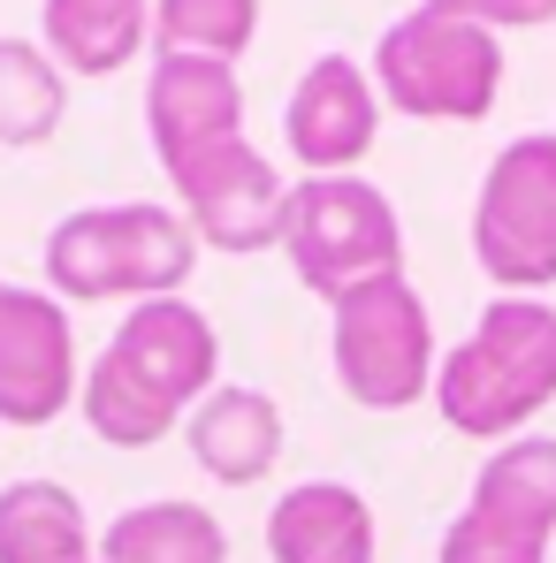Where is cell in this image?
<instances>
[{
	"mask_svg": "<svg viewBox=\"0 0 556 563\" xmlns=\"http://www.w3.org/2000/svg\"><path fill=\"white\" fill-rule=\"evenodd\" d=\"M214 366H221V335L214 320L184 305V297H145L122 312V328L107 335L92 366H85V419L99 442L115 450H153L184 411L214 396Z\"/></svg>",
	"mask_w": 556,
	"mask_h": 563,
	"instance_id": "obj_1",
	"label": "cell"
},
{
	"mask_svg": "<svg viewBox=\"0 0 556 563\" xmlns=\"http://www.w3.org/2000/svg\"><path fill=\"white\" fill-rule=\"evenodd\" d=\"M198 252L206 244L176 206H153V198L77 206L46 236V282L69 305H99V297L145 305V297H184Z\"/></svg>",
	"mask_w": 556,
	"mask_h": 563,
	"instance_id": "obj_2",
	"label": "cell"
},
{
	"mask_svg": "<svg viewBox=\"0 0 556 563\" xmlns=\"http://www.w3.org/2000/svg\"><path fill=\"white\" fill-rule=\"evenodd\" d=\"M542 404H556V305L495 297L480 312V328L443 358L435 411L472 442H495V434L526 427Z\"/></svg>",
	"mask_w": 556,
	"mask_h": 563,
	"instance_id": "obj_3",
	"label": "cell"
},
{
	"mask_svg": "<svg viewBox=\"0 0 556 563\" xmlns=\"http://www.w3.org/2000/svg\"><path fill=\"white\" fill-rule=\"evenodd\" d=\"M367 77L396 114H419V122H480L495 107V92H503V46H495V31H480V23H465L450 8L419 0L412 15H396L373 38Z\"/></svg>",
	"mask_w": 556,
	"mask_h": 563,
	"instance_id": "obj_4",
	"label": "cell"
},
{
	"mask_svg": "<svg viewBox=\"0 0 556 563\" xmlns=\"http://www.w3.org/2000/svg\"><path fill=\"white\" fill-rule=\"evenodd\" d=\"M328 358H336V388L359 404V411H404L419 396H435V320H427V297L404 275L359 282L351 297H336V320H328Z\"/></svg>",
	"mask_w": 556,
	"mask_h": 563,
	"instance_id": "obj_5",
	"label": "cell"
},
{
	"mask_svg": "<svg viewBox=\"0 0 556 563\" xmlns=\"http://www.w3.org/2000/svg\"><path fill=\"white\" fill-rule=\"evenodd\" d=\"M282 252L313 297H351L359 282L404 275V229L396 206L367 176H305L290 190V221H282Z\"/></svg>",
	"mask_w": 556,
	"mask_h": 563,
	"instance_id": "obj_6",
	"label": "cell"
},
{
	"mask_svg": "<svg viewBox=\"0 0 556 563\" xmlns=\"http://www.w3.org/2000/svg\"><path fill=\"white\" fill-rule=\"evenodd\" d=\"M472 260L503 297H534L556 282V137H511L472 198Z\"/></svg>",
	"mask_w": 556,
	"mask_h": 563,
	"instance_id": "obj_7",
	"label": "cell"
},
{
	"mask_svg": "<svg viewBox=\"0 0 556 563\" xmlns=\"http://www.w3.org/2000/svg\"><path fill=\"white\" fill-rule=\"evenodd\" d=\"M176 198H184V221L198 229V244L237 252V260L282 244V221H290V184L275 176V161L252 137H229V145L184 161Z\"/></svg>",
	"mask_w": 556,
	"mask_h": 563,
	"instance_id": "obj_8",
	"label": "cell"
},
{
	"mask_svg": "<svg viewBox=\"0 0 556 563\" xmlns=\"http://www.w3.org/2000/svg\"><path fill=\"white\" fill-rule=\"evenodd\" d=\"M77 328L54 289L0 282V427H46L77 396Z\"/></svg>",
	"mask_w": 556,
	"mask_h": 563,
	"instance_id": "obj_9",
	"label": "cell"
},
{
	"mask_svg": "<svg viewBox=\"0 0 556 563\" xmlns=\"http://www.w3.org/2000/svg\"><path fill=\"white\" fill-rule=\"evenodd\" d=\"M373 137H381V92L351 54H320L282 99V145L297 153L305 176H359Z\"/></svg>",
	"mask_w": 556,
	"mask_h": 563,
	"instance_id": "obj_10",
	"label": "cell"
},
{
	"mask_svg": "<svg viewBox=\"0 0 556 563\" xmlns=\"http://www.w3.org/2000/svg\"><path fill=\"white\" fill-rule=\"evenodd\" d=\"M145 130L161 168L176 176L184 161L244 137V85L237 62H206V54H161L145 77Z\"/></svg>",
	"mask_w": 556,
	"mask_h": 563,
	"instance_id": "obj_11",
	"label": "cell"
},
{
	"mask_svg": "<svg viewBox=\"0 0 556 563\" xmlns=\"http://www.w3.org/2000/svg\"><path fill=\"white\" fill-rule=\"evenodd\" d=\"M275 563H373V503L344 479H297L268 510Z\"/></svg>",
	"mask_w": 556,
	"mask_h": 563,
	"instance_id": "obj_12",
	"label": "cell"
},
{
	"mask_svg": "<svg viewBox=\"0 0 556 563\" xmlns=\"http://www.w3.org/2000/svg\"><path fill=\"white\" fill-rule=\"evenodd\" d=\"M184 442H190V457H198L206 479L252 487V479H268L275 457H282V404L268 396V388L229 380V388H214V396L184 419Z\"/></svg>",
	"mask_w": 556,
	"mask_h": 563,
	"instance_id": "obj_13",
	"label": "cell"
},
{
	"mask_svg": "<svg viewBox=\"0 0 556 563\" xmlns=\"http://www.w3.org/2000/svg\"><path fill=\"white\" fill-rule=\"evenodd\" d=\"M465 518L495 526L503 541L549 549L556 541V434H511V442L480 465Z\"/></svg>",
	"mask_w": 556,
	"mask_h": 563,
	"instance_id": "obj_14",
	"label": "cell"
},
{
	"mask_svg": "<svg viewBox=\"0 0 556 563\" xmlns=\"http://www.w3.org/2000/svg\"><path fill=\"white\" fill-rule=\"evenodd\" d=\"M46 8V54L77 77H107L138 62L153 38V0H39Z\"/></svg>",
	"mask_w": 556,
	"mask_h": 563,
	"instance_id": "obj_15",
	"label": "cell"
},
{
	"mask_svg": "<svg viewBox=\"0 0 556 563\" xmlns=\"http://www.w3.org/2000/svg\"><path fill=\"white\" fill-rule=\"evenodd\" d=\"M85 503L54 479H15L0 487V563H92Z\"/></svg>",
	"mask_w": 556,
	"mask_h": 563,
	"instance_id": "obj_16",
	"label": "cell"
},
{
	"mask_svg": "<svg viewBox=\"0 0 556 563\" xmlns=\"http://www.w3.org/2000/svg\"><path fill=\"white\" fill-rule=\"evenodd\" d=\"M99 563H229V533L206 503H138L107 526Z\"/></svg>",
	"mask_w": 556,
	"mask_h": 563,
	"instance_id": "obj_17",
	"label": "cell"
},
{
	"mask_svg": "<svg viewBox=\"0 0 556 563\" xmlns=\"http://www.w3.org/2000/svg\"><path fill=\"white\" fill-rule=\"evenodd\" d=\"M69 114V77L39 38H0V145H46Z\"/></svg>",
	"mask_w": 556,
	"mask_h": 563,
	"instance_id": "obj_18",
	"label": "cell"
},
{
	"mask_svg": "<svg viewBox=\"0 0 556 563\" xmlns=\"http://www.w3.org/2000/svg\"><path fill=\"white\" fill-rule=\"evenodd\" d=\"M252 38H260V0H153V46L161 54L244 62Z\"/></svg>",
	"mask_w": 556,
	"mask_h": 563,
	"instance_id": "obj_19",
	"label": "cell"
},
{
	"mask_svg": "<svg viewBox=\"0 0 556 563\" xmlns=\"http://www.w3.org/2000/svg\"><path fill=\"white\" fill-rule=\"evenodd\" d=\"M435 563H549V549H526V541H503L495 526H480V518H450L443 526V549Z\"/></svg>",
	"mask_w": 556,
	"mask_h": 563,
	"instance_id": "obj_20",
	"label": "cell"
},
{
	"mask_svg": "<svg viewBox=\"0 0 556 563\" xmlns=\"http://www.w3.org/2000/svg\"><path fill=\"white\" fill-rule=\"evenodd\" d=\"M435 8H450L480 31H542V23H556V0H435Z\"/></svg>",
	"mask_w": 556,
	"mask_h": 563,
	"instance_id": "obj_21",
	"label": "cell"
},
{
	"mask_svg": "<svg viewBox=\"0 0 556 563\" xmlns=\"http://www.w3.org/2000/svg\"><path fill=\"white\" fill-rule=\"evenodd\" d=\"M92 563H99V556H92Z\"/></svg>",
	"mask_w": 556,
	"mask_h": 563,
	"instance_id": "obj_22",
	"label": "cell"
}]
</instances>
